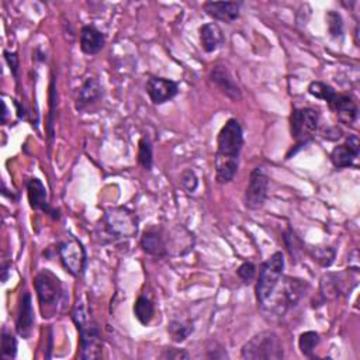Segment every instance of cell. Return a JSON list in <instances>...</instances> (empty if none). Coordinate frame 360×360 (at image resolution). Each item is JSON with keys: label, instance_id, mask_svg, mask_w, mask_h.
I'll use <instances>...</instances> for the list:
<instances>
[{"label": "cell", "instance_id": "6da1fadb", "mask_svg": "<svg viewBox=\"0 0 360 360\" xmlns=\"http://www.w3.org/2000/svg\"><path fill=\"white\" fill-rule=\"evenodd\" d=\"M244 146V131L238 120L229 118L221 129L217 140L216 152V179L220 184L234 180L238 167L239 155Z\"/></svg>", "mask_w": 360, "mask_h": 360}, {"label": "cell", "instance_id": "7a4b0ae2", "mask_svg": "<svg viewBox=\"0 0 360 360\" xmlns=\"http://www.w3.org/2000/svg\"><path fill=\"white\" fill-rule=\"evenodd\" d=\"M72 321L77 327L79 334H81V353H79V357L84 360H95L102 357V332L85 303L81 301L73 307Z\"/></svg>", "mask_w": 360, "mask_h": 360}, {"label": "cell", "instance_id": "3957f363", "mask_svg": "<svg viewBox=\"0 0 360 360\" xmlns=\"http://www.w3.org/2000/svg\"><path fill=\"white\" fill-rule=\"evenodd\" d=\"M34 286L43 316L50 318L57 315L65 300V290L61 280L53 272L46 269L35 276Z\"/></svg>", "mask_w": 360, "mask_h": 360}, {"label": "cell", "instance_id": "277c9868", "mask_svg": "<svg viewBox=\"0 0 360 360\" xmlns=\"http://www.w3.org/2000/svg\"><path fill=\"white\" fill-rule=\"evenodd\" d=\"M102 229L113 243L133 238L138 234V218L126 207L108 209L102 218Z\"/></svg>", "mask_w": 360, "mask_h": 360}, {"label": "cell", "instance_id": "5b68a950", "mask_svg": "<svg viewBox=\"0 0 360 360\" xmlns=\"http://www.w3.org/2000/svg\"><path fill=\"white\" fill-rule=\"evenodd\" d=\"M285 256L282 252H274L267 262H265L259 272V280L256 285V299L262 308L277 290L283 278Z\"/></svg>", "mask_w": 360, "mask_h": 360}, {"label": "cell", "instance_id": "8992f818", "mask_svg": "<svg viewBox=\"0 0 360 360\" xmlns=\"http://www.w3.org/2000/svg\"><path fill=\"white\" fill-rule=\"evenodd\" d=\"M241 356L245 360H280L283 359V345L274 332L266 331L255 335L248 341L243 350Z\"/></svg>", "mask_w": 360, "mask_h": 360}, {"label": "cell", "instance_id": "52a82bcc", "mask_svg": "<svg viewBox=\"0 0 360 360\" xmlns=\"http://www.w3.org/2000/svg\"><path fill=\"white\" fill-rule=\"evenodd\" d=\"M319 114L311 107L294 108L290 117L292 137L294 138L296 148H304L314 140V135L318 130Z\"/></svg>", "mask_w": 360, "mask_h": 360}, {"label": "cell", "instance_id": "ba28073f", "mask_svg": "<svg viewBox=\"0 0 360 360\" xmlns=\"http://www.w3.org/2000/svg\"><path fill=\"white\" fill-rule=\"evenodd\" d=\"M58 254L64 267L72 276H81L86 267V251L81 241L70 236L58 247Z\"/></svg>", "mask_w": 360, "mask_h": 360}, {"label": "cell", "instance_id": "9c48e42d", "mask_svg": "<svg viewBox=\"0 0 360 360\" xmlns=\"http://www.w3.org/2000/svg\"><path fill=\"white\" fill-rule=\"evenodd\" d=\"M269 189V178L263 169L256 168L251 172L249 183L245 190V206L249 210H259L263 207Z\"/></svg>", "mask_w": 360, "mask_h": 360}, {"label": "cell", "instance_id": "30bf717a", "mask_svg": "<svg viewBox=\"0 0 360 360\" xmlns=\"http://www.w3.org/2000/svg\"><path fill=\"white\" fill-rule=\"evenodd\" d=\"M210 81L214 84V86L221 91L227 97H229L232 102H239L243 99L241 88L235 82L234 76L228 70V68L222 64H217L210 70Z\"/></svg>", "mask_w": 360, "mask_h": 360}, {"label": "cell", "instance_id": "8fae6325", "mask_svg": "<svg viewBox=\"0 0 360 360\" xmlns=\"http://www.w3.org/2000/svg\"><path fill=\"white\" fill-rule=\"evenodd\" d=\"M146 93L153 104H164L178 96L179 85L165 77H149Z\"/></svg>", "mask_w": 360, "mask_h": 360}, {"label": "cell", "instance_id": "7c38bea8", "mask_svg": "<svg viewBox=\"0 0 360 360\" xmlns=\"http://www.w3.org/2000/svg\"><path fill=\"white\" fill-rule=\"evenodd\" d=\"M328 106L338 115L341 123L346 126L354 124L359 115V107L356 99L352 95L335 93L334 97L328 102Z\"/></svg>", "mask_w": 360, "mask_h": 360}, {"label": "cell", "instance_id": "4fadbf2b", "mask_svg": "<svg viewBox=\"0 0 360 360\" xmlns=\"http://www.w3.org/2000/svg\"><path fill=\"white\" fill-rule=\"evenodd\" d=\"M360 151V142L357 135L352 134L348 137L346 142L342 145H338L331 152V161L335 168L345 169L353 165L354 159L359 156Z\"/></svg>", "mask_w": 360, "mask_h": 360}, {"label": "cell", "instance_id": "5bb4252c", "mask_svg": "<svg viewBox=\"0 0 360 360\" xmlns=\"http://www.w3.org/2000/svg\"><path fill=\"white\" fill-rule=\"evenodd\" d=\"M35 323L34 316V308H32V297L28 292H24L20 299L19 304V312H17V321H16V331L17 334L28 339L32 332V327Z\"/></svg>", "mask_w": 360, "mask_h": 360}, {"label": "cell", "instance_id": "9a60e30c", "mask_svg": "<svg viewBox=\"0 0 360 360\" xmlns=\"http://www.w3.org/2000/svg\"><path fill=\"white\" fill-rule=\"evenodd\" d=\"M203 8L210 17L227 24L234 23L239 17V12H241V3L239 2H206Z\"/></svg>", "mask_w": 360, "mask_h": 360}, {"label": "cell", "instance_id": "2e32d148", "mask_svg": "<svg viewBox=\"0 0 360 360\" xmlns=\"http://www.w3.org/2000/svg\"><path fill=\"white\" fill-rule=\"evenodd\" d=\"M346 273H330L327 276L323 277L321 280V290L323 294L328 299H337L341 294H346L349 293L357 283L356 282H349L348 278H345Z\"/></svg>", "mask_w": 360, "mask_h": 360}, {"label": "cell", "instance_id": "e0dca14e", "mask_svg": "<svg viewBox=\"0 0 360 360\" xmlns=\"http://www.w3.org/2000/svg\"><path fill=\"white\" fill-rule=\"evenodd\" d=\"M102 86L99 84L97 79L89 77L86 79V82L77 89V96H76V110L82 111L86 107L95 104L99 102L103 96Z\"/></svg>", "mask_w": 360, "mask_h": 360}, {"label": "cell", "instance_id": "ac0fdd59", "mask_svg": "<svg viewBox=\"0 0 360 360\" xmlns=\"http://www.w3.org/2000/svg\"><path fill=\"white\" fill-rule=\"evenodd\" d=\"M200 43L207 54L221 48L225 43V37L217 23H207L200 27Z\"/></svg>", "mask_w": 360, "mask_h": 360}, {"label": "cell", "instance_id": "d6986e66", "mask_svg": "<svg viewBox=\"0 0 360 360\" xmlns=\"http://www.w3.org/2000/svg\"><path fill=\"white\" fill-rule=\"evenodd\" d=\"M27 196H28V203L32 210H41L44 213H50L48 206V194L44 183L32 178L27 182Z\"/></svg>", "mask_w": 360, "mask_h": 360}, {"label": "cell", "instance_id": "ffe728a7", "mask_svg": "<svg viewBox=\"0 0 360 360\" xmlns=\"http://www.w3.org/2000/svg\"><path fill=\"white\" fill-rule=\"evenodd\" d=\"M106 44L104 35L95 26H85L81 30V50L86 55L99 54Z\"/></svg>", "mask_w": 360, "mask_h": 360}, {"label": "cell", "instance_id": "44dd1931", "mask_svg": "<svg viewBox=\"0 0 360 360\" xmlns=\"http://www.w3.org/2000/svg\"><path fill=\"white\" fill-rule=\"evenodd\" d=\"M141 248L145 254L156 258L168 255L167 241L162 234L156 229H148L141 236Z\"/></svg>", "mask_w": 360, "mask_h": 360}, {"label": "cell", "instance_id": "7402d4cb", "mask_svg": "<svg viewBox=\"0 0 360 360\" xmlns=\"http://www.w3.org/2000/svg\"><path fill=\"white\" fill-rule=\"evenodd\" d=\"M134 315L142 325H148L155 316L153 303L148 297L140 296L134 304Z\"/></svg>", "mask_w": 360, "mask_h": 360}, {"label": "cell", "instance_id": "603a6c76", "mask_svg": "<svg viewBox=\"0 0 360 360\" xmlns=\"http://www.w3.org/2000/svg\"><path fill=\"white\" fill-rule=\"evenodd\" d=\"M193 330L194 328H193L191 323H183V321H178V319L172 321L168 327V332H169L172 341L176 343L186 341L189 338V335L193 332Z\"/></svg>", "mask_w": 360, "mask_h": 360}, {"label": "cell", "instance_id": "cb8c5ba5", "mask_svg": "<svg viewBox=\"0 0 360 360\" xmlns=\"http://www.w3.org/2000/svg\"><path fill=\"white\" fill-rule=\"evenodd\" d=\"M138 162L140 165L145 169V171H151L152 169V164H153V151H152V145L151 141L146 137H142L140 141V146H138Z\"/></svg>", "mask_w": 360, "mask_h": 360}, {"label": "cell", "instance_id": "d4e9b609", "mask_svg": "<svg viewBox=\"0 0 360 360\" xmlns=\"http://www.w3.org/2000/svg\"><path fill=\"white\" fill-rule=\"evenodd\" d=\"M319 343V335L314 331H307L304 334L300 335L299 339V348L301 350V353L307 357H311L316 345Z\"/></svg>", "mask_w": 360, "mask_h": 360}, {"label": "cell", "instance_id": "484cf974", "mask_svg": "<svg viewBox=\"0 0 360 360\" xmlns=\"http://www.w3.org/2000/svg\"><path fill=\"white\" fill-rule=\"evenodd\" d=\"M308 93L316 99L325 100L327 103L334 97V95L337 93L334 88H331L330 85L324 84V82H311L308 86Z\"/></svg>", "mask_w": 360, "mask_h": 360}, {"label": "cell", "instance_id": "4316f807", "mask_svg": "<svg viewBox=\"0 0 360 360\" xmlns=\"http://www.w3.org/2000/svg\"><path fill=\"white\" fill-rule=\"evenodd\" d=\"M17 354V339L12 332L3 330L2 332V356L3 359H15Z\"/></svg>", "mask_w": 360, "mask_h": 360}, {"label": "cell", "instance_id": "83f0119b", "mask_svg": "<svg viewBox=\"0 0 360 360\" xmlns=\"http://www.w3.org/2000/svg\"><path fill=\"white\" fill-rule=\"evenodd\" d=\"M311 255L314 258V260H316L318 263H321L324 267H328L334 263V259H335V249L334 248H314L311 249Z\"/></svg>", "mask_w": 360, "mask_h": 360}, {"label": "cell", "instance_id": "f1b7e54d", "mask_svg": "<svg viewBox=\"0 0 360 360\" xmlns=\"http://www.w3.org/2000/svg\"><path fill=\"white\" fill-rule=\"evenodd\" d=\"M283 239H285V244H286L292 258L294 260H297L300 258V254L303 252V245H301V241L299 239V236L294 234V231L289 229L287 232H285Z\"/></svg>", "mask_w": 360, "mask_h": 360}, {"label": "cell", "instance_id": "f546056e", "mask_svg": "<svg viewBox=\"0 0 360 360\" xmlns=\"http://www.w3.org/2000/svg\"><path fill=\"white\" fill-rule=\"evenodd\" d=\"M327 21H328V31L334 38H342L343 37V23L342 17L337 12H328L327 13Z\"/></svg>", "mask_w": 360, "mask_h": 360}, {"label": "cell", "instance_id": "4dcf8cb0", "mask_svg": "<svg viewBox=\"0 0 360 360\" xmlns=\"http://www.w3.org/2000/svg\"><path fill=\"white\" fill-rule=\"evenodd\" d=\"M180 183L187 193H194L198 186V179L191 169H187L180 175Z\"/></svg>", "mask_w": 360, "mask_h": 360}, {"label": "cell", "instance_id": "1f68e13d", "mask_svg": "<svg viewBox=\"0 0 360 360\" xmlns=\"http://www.w3.org/2000/svg\"><path fill=\"white\" fill-rule=\"evenodd\" d=\"M236 273L244 283H251L256 274V266L252 262H245L238 267Z\"/></svg>", "mask_w": 360, "mask_h": 360}, {"label": "cell", "instance_id": "d6a6232c", "mask_svg": "<svg viewBox=\"0 0 360 360\" xmlns=\"http://www.w3.org/2000/svg\"><path fill=\"white\" fill-rule=\"evenodd\" d=\"M50 102H51V108H50V122H48V137L53 141L54 140V114H55V103H57V96H55V81L53 79L51 82V89H50Z\"/></svg>", "mask_w": 360, "mask_h": 360}, {"label": "cell", "instance_id": "836d02e7", "mask_svg": "<svg viewBox=\"0 0 360 360\" xmlns=\"http://www.w3.org/2000/svg\"><path fill=\"white\" fill-rule=\"evenodd\" d=\"M5 59L8 62V65L10 66V72L12 75L17 79L19 77V68H20V61L16 53H10V51H5Z\"/></svg>", "mask_w": 360, "mask_h": 360}, {"label": "cell", "instance_id": "e575fe53", "mask_svg": "<svg viewBox=\"0 0 360 360\" xmlns=\"http://www.w3.org/2000/svg\"><path fill=\"white\" fill-rule=\"evenodd\" d=\"M161 357L169 360H182V359H190V354L183 349H165Z\"/></svg>", "mask_w": 360, "mask_h": 360}, {"label": "cell", "instance_id": "d590c367", "mask_svg": "<svg viewBox=\"0 0 360 360\" xmlns=\"http://www.w3.org/2000/svg\"><path fill=\"white\" fill-rule=\"evenodd\" d=\"M8 277H9V265L3 263V266H2V282L3 283H6Z\"/></svg>", "mask_w": 360, "mask_h": 360}, {"label": "cell", "instance_id": "8d00e7d4", "mask_svg": "<svg viewBox=\"0 0 360 360\" xmlns=\"http://www.w3.org/2000/svg\"><path fill=\"white\" fill-rule=\"evenodd\" d=\"M2 104H3V120H2V122L6 123V118H8V107H6V103H5V102H3Z\"/></svg>", "mask_w": 360, "mask_h": 360}]
</instances>
